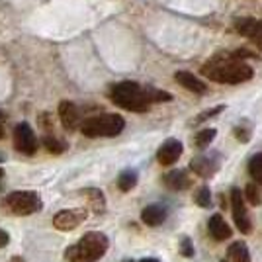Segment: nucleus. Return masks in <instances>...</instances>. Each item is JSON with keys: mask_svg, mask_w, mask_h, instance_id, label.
Wrapping results in <instances>:
<instances>
[{"mask_svg": "<svg viewBox=\"0 0 262 262\" xmlns=\"http://www.w3.org/2000/svg\"><path fill=\"white\" fill-rule=\"evenodd\" d=\"M202 75L213 82H221V84H241V82L251 80L254 71L241 57L231 53L217 55V57L209 59L208 63L202 67Z\"/></svg>", "mask_w": 262, "mask_h": 262, "instance_id": "1", "label": "nucleus"}, {"mask_svg": "<svg viewBox=\"0 0 262 262\" xmlns=\"http://www.w3.org/2000/svg\"><path fill=\"white\" fill-rule=\"evenodd\" d=\"M110 98L116 106L129 112H147L151 98H149V90L141 88L137 82H118L110 90Z\"/></svg>", "mask_w": 262, "mask_h": 262, "instance_id": "2", "label": "nucleus"}, {"mask_svg": "<svg viewBox=\"0 0 262 262\" xmlns=\"http://www.w3.org/2000/svg\"><path fill=\"white\" fill-rule=\"evenodd\" d=\"M108 245V237L104 233L90 231L78 241V245L67 249L65 256L69 262H96L106 254Z\"/></svg>", "mask_w": 262, "mask_h": 262, "instance_id": "3", "label": "nucleus"}, {"mask_svg": "<svg viewBox=\"0 0 262 262\" xmlns=\"http://www.w3.org/2000/svg\"><path fill=\"white\" fill-rule=\"evenodd\" d=\"M125 127V120L118 114H102L92 116L82 121L80 131L86 137H116Z\"/></svg>", "mask_w": 262, "mask_h": 262, "instance_id": "4", "label": "nucleus"}, {"mask_svg": "<svg viewBox=\"0 0 262 262\" xmlns=\"http://www.w3.org/2000/svg\"><path fill=\"white\" fill-rule=\"evenodd\" d=\"M4 206L10 209L14 215H32L43 208V202L37 192L22 190V192H12L4 198Z\"/></svg>", "mask_w": 262, "mask_h": 262, "instance_id": "5", "label": "nucleus"}, {"mask_svg": "<svg viewBox=\"0 0 262 262\" xmlns=\"http://www.w3.org/2000/svg\"><path fill=\"white\" fill-rule=\"evenodd\" d=\"M14 147L24 155H33L37 151V139L30 123L22 121L14 127Z\"/></svg>", "mask_w": 262, "mask_h": 262, "instance_id": "6", "label": "nucleus"}, {"mask_svg": "<svg viewBox=\"0 0 262 262\" xmlns=\"http://www.w3.org/2000/svg\"><path fill=\"white\" fill-rule=\"evenodd\" d=\"M231 206H233V219H235V225L241 233H251V219L249 213L245 209V194L241 192L239 188H233L231 190Z\"/></svg>", "mask_w": 262, "mask_h": 262, "instance_id": "7", "label": "nucleus"}, {"mask_svg": "<svg viewBox=\"0 0 262 262\" xmlns=\"http://www.w3.org/2000/svg\"><path fill=\"white\" fill-rule=\"evenodd\" d=\"M86 219L84 209H63L53 217V225L59 231H73Z\"/></svg>", "mask_w": 262, "mask_h": 262, "instance_id": "8", "label": "nucleus"}, {"mask_svg": "<svg viewBox=\"0 0 262 262\" xmlns=\"http://www.w3.org/2000/svg\"><path fill=\"white\" fill-rule=\"evenodd\" d=\"M235 30H237L243 37H249L258 49H262V20L241 18V20L235 22Z\"/></svg>", "mask_w": 262, "mask_h": 262, "instance_id": "9", "label": "nucleus"}, {"mask_svg": "<svg viewBox=\"0 0 262 262\" xmlns=\"http://www.w3.org/2000/svg\"><path fill=\"white\" fill-rule=\"evenodd\" d=\"M59 118H61V123L65 125V129H69V131L77 129V127L82 125L78 108L73 102H67V100L59 104Z\"/></svg>", "mask_w": 262, "mask_h": 262, "instance_id": "10", "label": "nucleus"}, {"mask_svg": "<svg viewBox=\"0 0 262 262\" xmlns=\"http://www.w3.org/2000/svg\"><path fill=\"white\" fill-rule=\"evenodd\" d=\"M182 149H184V147H182V143L178 141V139H166V141L161 145V149H159V153H157V159H159L161 164H172L180 159Z\"/></svg>", "mask_w": 262, "mask_h": 262, "instance_id": "11", "label": "nucleus"}, {"mask_svg": "<svg viewBox=\"0 0 262 262\" xmlns=\"http://www.w3.org/2000/svg\"><path fill=\"white\" fill-rule=\"evenodd\" d=\"M174 78L180 86H184L186 90H190V92H196V94H204L206 88H208L200 78L194 77V75L188 73V71H178V73L174 75Z\"/></svg>", "mask_w": 262, "mask_h": 262, "instance_id": "12", "label": "nucleus"}, {"mask_svg": "<svg viewBox=\"0 0 262 262\" xmlns=\"http://www.w3.org/2000/svg\"><path fill=\"white\" fill-rule=\"evenodd\" d=\"M141 219L145 225H149V227H157V225H161L164 219H166V208L163 206H147V208L141 211Z\"/></svg>", "mask_w": 262, "mask_h": 262, "instance_id": "13", "label": "nucleus"}, {"mask_svg": "<svg viewBox=\"0 0 262 262\" xmlns=\"http://www.w3.org/2000/svg\"><path fill=\"white\" fill-rule=\"evenodd\" d=\"M209 233L215 241H227L231 237V227L227 225V221L221 215H213L209 219Z\"/></svg>", "mask_w": 262, "mask_h": 262, "instance_id": "14", "label": "nucleus"}, {"mask_svg": "<svg viewBox=\"0 0 262 262\" xmlns=\"http://www.w3.org/2000/svg\"><path fill=\"white\" fill-rule=\"evenodd\" d=\"M190 168H192L198 176L208 178V176H211L215 170H217V164L213 163L211 159H208V157H198V159H194V161H192Z\"/></svg>", "mask_w": 262, "mask_h": 262, "instance_id": "15", "label": "nucleus"}, {"mask_svg": "<svg viewBox=\"0 0 262 262\" xmlns=\"http://www.w3.org/2000/svg\"><path fill=\"white\" fill-rule=\"evenodd\" d=\"M164 184L172 190H186L190 188V178L186 174V170H172L164 176Z\"/></svg>", "mask_w": 262, "mask_h": 262, "instance_id": "16", "label": "nucleus"}, {"mask_svg": "<svg viewBox=\"0 0 262 262\" xmlns=\"http://www.w3.org/2000/svg\"><path fill=\"white\" fill-rule=\"evenodd\" d=\"M227 258L231 262H251V254H249L247 245L243 241H237L227 249Z\"/></svg>", "mask_w": 262, "mask_h": 262, "instance_id": "17", "label": "nucleus"}, {"mask_svg": "<svg viewBox=\"0 0 262 262\" xmlns=\"http://www.w3.org/2000/svg\"><path fill=\"white\" fill-rule=\"evenodd\" d=\"M82 194H84V198L88 200L90 209H92L94 213H102V211H104L106 202H104V196H102V192H100V190H84Z\"/></svg>", "mask_w": 262, "mask_h": 262, "instance_id": "18", "label": "nucleus"}, {"mask_svg": "<svg viewBox=\"0 0 262 262\" xmlns=\"http://www.w3.org/2000/svg\"><path fill=\"white\" fill-rule=\"evenodd\" d=\"M135 184H137V172L135 170H123L118 176V188L121 192H129L131 188H135Z\"/></svg>", "mask_w": 262, "mask_h": 262, "instance_id": "19", "label": "nucleus"}, {"mask_svg": "<svg viewBox=\"0 0 262 262\" xmlns=\"http://www.w3.org/2000/svg\"><path fill=\"white\" fill-rule=\"evenodd\" d=\"M249 172L251 176L262 184V153H256L254 157H251V161H249Z\"/></svg>", "mask_w": 262, "mask_h": 262, "instance_id": "20", "label": "nucleus"}, {"mask_svg": "<svg viewBox=\"0 0 262 262\" xmlns=\"http://www.w3.org/2000/svg\"><path fill=\"white\" fill-rule=\"evenodd\" d=\"M215 135H217V131L211 129V127L198 131V135H196V147H200V149H206L209 143L215 139Z\"/></svg>", "mask_w": 262, "mask_h": 262, "instance_id": "21", "label": "nucleus"}, {"mask_svg": "<svg viewBox=\"0 0 262 262\" xmlns=\"http://www.w3.org/2000/svg\"><path fill=\"white\" fill-rule=\"evenodd\" d=\"M194 202H196L198 206H202V208H209L211 206V192H209L208 186H202L194 194Z\"/></svg>", "mask_w": 262, "mask_h": 262, "instance_id": "22", "label": "nucleus"}, {"mask_svg": "<svg viewBox=\"0 0 262 262\" xmlns=\"http://www.w3.org/2000/svg\"><path fill=\"white\" fill-rule=\"evenodd\" d=\"M43 145H45V149H47L49 153H53V155H61L63 151H65V145L59 141V139L51 137V135L43 137Z\"/></svg>", "mask_w": 262, "mask_h": 262, "instance_id": "23", "label": "nucleus"}, {"mask_svg": "<svg viewBox=\"0 0 262 262\" xmlns=\"http://www.w3.org/2000/svg\"><path fill=\"white\" fill-rule=\"evenodd\" d=\"M245 198L251 202L252 206H258L260 204V194H258V188L254 184H249L245 188Z\"/></svg>", "mask_w": 262, "mask_h": 262, "instance_id": "24", "label": "nucleus"}, {"mask_svg": "<svg viewBox=\"0 0 262 262\" xmlns=\"http://www.w3.org/2000/svg\"><path fill=\"white\" fill-rule=\"evenodd\" d=\"M149 90V98L151 102H170L172 96L168 92H163V90H153V88H147Z\"/></svg>", "mask_w": 262, "mask_h": 262, "instance_id": "25", "label": "nucleus"}, {"mask_svg": "<svg viewBox=\"0 0 262 262\" xmlns=\"http://www.w3.org/2000/svg\"><path fill=\"white\" fill-rule=\"evenodd\" d=\"M180 252H182V256H186V258H192L194 256V247H192V241L188 239V237H182V241H180Z\"/></svg>", "mask_w": 262, "mask_h": 262, "instance_id": "26", "label": "nucleus"}, {"mask_svg": "<svg viewBox=\"0 0 262 262\" xmlns=\"http://www.w3.org/2000/svg\"><path fill=\"white\" fill-rule=\"evenodd\" d=\"M223 110H225V106H217V108H211V110H208V112H204V114H200V116L196 118V123L209 120V118H213V116H217V114H221Z\"/></svg>", "mask_w": 262, "mask_h": 262, "instance_id": "27", "label": "nucleus"}, {"mask_svg": "<svg viewBox=\"0 0 262 262\" xmlns=\"http://www.w3.org/2000/svg\"><path fill=\"white\" fill-rule=\"evenodd\" d=\"M235 135H237V139H239L241 143H247L251 139V131L243 129V127H237V129H235Z\"/></svg>", "mask_w": 262, "mask_h": 262, "instance_id": "28", "label": "nucleus"}, {"mask_svg": "<svg viewBox=\"0 0 262 262\" xmlns=\"http://www.w3.org/2000/svg\"><path fill=\"white\" fill-rule=\"evenodd\" d=\"M8 243H10V235H8L4 229H0V249H2V247H6Z\"/></svg>", "mask_w": 262, "mask_h": 262, "instance_id": "29", "label": "nucleus"}, {"mask_svg": "<svg viewBox=\"0 0 262 262\" xmlns=\"http://www.w3.org/2000/svg\"><path fill=\"white\" fill-rule=\"evenodd\" d=\"M4 120H6V114H4V112H0V139L4 137V125H2Z\"/></svg>", "mask_w": 262, "mask_h": 262, "instance_id": "30", "label": "nucleus"}, {"mask_svg": "<svg viewBox=\"0 0 262 262\" xmlns=\"http://www.w3.org/2000/svg\"><path fill=\"white\" fill-rule=\"evenodd\" d=\"M10 262H24V260H22V256H12Z\"/></svg>", "mask_w": 262, "mask_h": 262, "instance_id": "31", "label": "nucleus"}, {"mask_svg": "<svg viewBox=\"0 0 262 262\" xmlns=\"http://www.w3.org/2000/svg\"><path fill=\"white\" fill-rule=\"evenodd\" d=\"M141 262H161L159 258H143Z\"/></svg>", "mask_w": 262, "mask_h": 262, "instance_id": "32", "label": "nucleus"}, {"mask_svg": "<svg viewBox=\"0 0 262 262\" xmlns=\"http://www.w3.org/2000/svg\"><path fill=\"white\" fill-rule=\"evenodd\" d=\"M2 176H4V170H2V168H0V178H2Z\"/></svg>", "mask_w": 262, "mask_h": 262, "instance_id": "33", "label": "nucleus"}, {"mask_svg": "<svg viewBox=\"0 0 262 262\" xmlns=\"http://www.w3.org/2000/svg\"><path fill=\"white\" fill-rule=\"evenodd\" d=\"M221 262H229V260H221Z\"/></svg>", "mask_w": 262, "mask_h": 262, "instance_id": "34", "label": "nucleus"}, {"mask_svg": "<svg viewBox=\"0 0 262 262\" xmlns=\"http://www.w3.org/2000/svg\"><path fill=\"white\" fill-rule=\"evenodd\" d=\"M127 262H131V260H127Z\"/></svg>", "mask_w": 262, "mask_h": 262, "instance_id": "35", "label": "nucleus"}]
</instances>
